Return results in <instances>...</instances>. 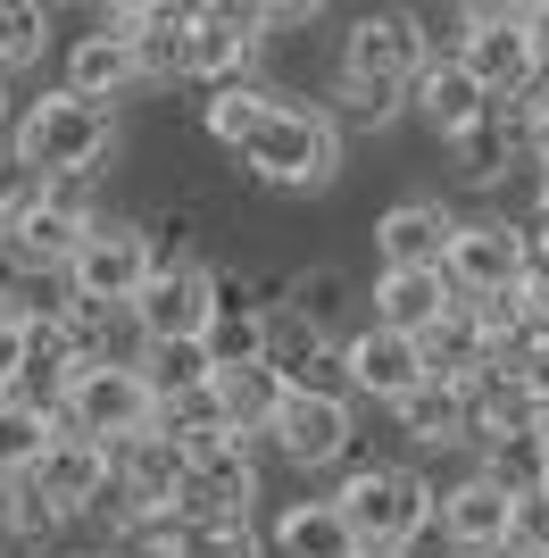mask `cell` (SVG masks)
Segmentation results:
<instances>
[{
    "label": "cell",
    "instance_id": "74e56055",
    "mask_svg": "<svg viewBox=\"0 0 549 558\" xmlns=\"http://www.w3.org/2000/svg\"><path fill=\"white\" fill-rule=\"evenodd\" d=\"M533 492H549V459H541V475H533Z\"/></svg>",
    "mask_w": 549,
    "mask_h": 558
},
{
    "label": "cell",
    "instance_id": "4fadbf2b",
    "mask_svg": "<svg viewBox=\"0 0 549 558\" xmlns=\"http://www.w3.org/2000/svg\"><path fill=\"white\" fill-rule=\"evenodd\" d=\"M350 434H358V409H350L342 392H283V409H274V425H267V442L292 466L350 459Z\"/></svg>",
    "mask_w": 549,
    "mask_h": 558
},
{
    "label": "cell",
    "instance_id": "836d02e7",
    "mask_svg": "<svg viewBox=\"0 0 549 558\" xmlns=\"http://www.w3.org/2000/svg\"><path fill=\"white\" fill-rule=\"evenodd\" d=\"M500 109L516 117V134H525V125H541V117H549V50H541V59H533V75H525V84H516V93L500 100Z\"/></svg>",
    "mask_w": 549,
    "mask_h": 558
},
{
    "label": "cell",
    "instance_id": "2e32d148",
    "mask_svg": "<svg viewBox=\"0 0 549 558\" xmlns=\"http://www.w3.org/2000/svg\"><path fill=\"white\" fill-rule=\"evenodd\" d=\"M425 384V367H416V342L408 333H383V326H366V333H350L342 342V392H358V400H400V392H416Z\"/></svg>",
    "mask_w": 549,
    "mask_h": 558
},
{
    "label": "cell",
    "instance_id": "d590c367",
    "mask_svg": "<svg viewBox=\"0 0 549 558\" xmlns=\"http://www.w3.org/2000/svg\"><path fill=\"white\" fill-rule=\"evenodd\" d=\"M525 150H533V175L549 184V117H541V125H525Z\"/></svg>",
    "mask_w": 549,
    "mask_h": 558
},
{
    "label": "cell",
    "instance_id": "4316f807",
    "mask_svg": "<svg viewBox=\"0 0 549 558\" xmlns=\"http://www.w3.org/2000/svg\"><path fill=\"white\" fill-rule=\"evenodd\" d=\"M508 150H516V117H508L500 100H491V109H483L466 134H450V167L466 175V184H500Z\"/></svg>",
    "mask_w": 549,
    "mask_h": 558
},
{
    "label": "cell",
    "instance_id": "8d00e7d4",
    "mask_svg": "<svg viewBox=\"0 0 549 558\" xmlns=\"http://www.w3.org/2000/svg\"><path fill=\"white\" fill-rule=\"evenodd\" d=\"M533 43H541V50H549V9H533Z\"/></svg>",
    "mask_w": 549,
    "mask_h": 558
},
{
    "label": "cell",
    "instance_id": "5bb4252c",
    "mask_svg": "<svg viewBox=\"0 0 549 558\" xmlns=\"http://www.w3.org/2000/svg\"><path fill=\"white\" fill-rule=\"evenodd\" d=\"M100 34L134 50V75H142V84H167V75H183V34H192V9H183V0H125V9H109V17H100Z\"/></svg>",
    "mask_w": 549,
    "mask_h": 558
},
{
    "label": "cell",
    "instance_id": "e0dca14e",
    "mask_svg": "<svg viewBox=\"0 0 549 558\" xmlns=\"http://www.w3.org/2000/svg\"><path fill=\"white\" fill-rule=\"evenodd\" d=\"M541 409H549V400L525 392V384H508V375H475V384H466V442H491V450L533 442V434H541Z\"/></svg>",
    "mask_w": 549,
    "mask_h": 558
},
{
    "label": "cell",
    "instance_id": "52a82bcc",
    "mask_svg": "<svg viewBox=\"0 0 549 558\" xmlns=\"http://www.w3.org/2000/svg\"><path fill=\"white\" fill-rule=\"evenodd\" d=\"M441 283L466 308L516 301V283H525V233L508 226V217H457L450 251H441Z\"/></svg>",
    "mask_w": 549,
    "mask_h": 558
},
{
    "label": "cell",
    "instance_id": "484cf974",
    "mask_svg": "<svg viewBox=\"0 0 549 558\" xmlns=\"http://www.w3.org/2000/svg\"><path fill=\"white\" fill-rule=\"evenodd\" d=\"M391 417L408 442H466V392L457 384H416V392L391 400Z\"/></svg>",
    "mask_w": 549,
    "mask_h": 558
},
{
    "label": "cell",
    "instance_id": "5b68a950",
    "mask_svg": "<svg viewBox=\"0 0 549 558\" xmlns=\"http://www.w3.org/2000/svg\"><path fill=\"white\" fill-rule=\"evenodd\" d=\"M59 434H75V442H134V434H150V384L134 375V359H84V367L68 375V392H59Z\"/></svg>",
    "mask_w": 549,
    "mask_h": 558
},
{
    "label": "cell",
    "instance_id": "ab89813d",
    "mask_svg": "<svg viewBox=\"0 0 549 558\" xmlns=\"http://www.w3.org/2000/svg\"><path fill=\"white\" fill-rule=\"evenodd\" d=\"M0 558H17V550H9V542H0Z\"/></svg>",
    "mask_w": 549,
    "mask_h": 558
},
{
    "label": "cell",
    "instance_id": "8992f818",
    "mask_svg": "<svg viewBox=\"0 0 549 558\" xmlns=\"http://www.w3.org/2000/svg\"><path fill=\"white\" fill-rule=\"evenodd\" d=\"M159 267V242L142 226H125V217H91L84 242L68 251V267H59V283H68V301H91V308H125L142 292V276Z\"/></svg>",
    "mask_w": 549,
    "mask_h": 558
},
{
    "label": "cell",
    "instance_id": "ac0fdd59",
    "mask_svg": "<svg viewBox=\"0 0 549 558\" xmlns=\"http://www.w3.org/2000/svg\"><path fill=\"white\" fill-rule=\"evenodd\" d=\"M408 109L425 117V125H434L441 142H450V134H466V125H475V117L491 109V93H483L475 75L457 68L450 50H441V59L425 50V68H416V84H408Z\"/></svg>",
    "mask_w": 549,
    "mask_h": 558
},
{
    "label": "cell",
    "instance_id": "30bf717a",
    "mask_svg": "<svg viewBox=\"0 0 549 558\" xmlns=\"http://www.w3.org/2000/svg\"><path fill=\"white\" fill-rule=\"evenodd\" d=\"M258 43H267V9H192V34H183V75H200L208 93H225V84H242L258 59Z\"/></svg>",
    "mask_w": 549,
    "mask_h": 558
},
{
    "label": "cell",
    "instance_id": "ffe728a7",
    "mask_svg": "<svg viewBox=\"0 0 549 558\" xmlns=\"http://www.w3.org/2000/svg\"><path fill=\"white\" fill-rule=\"evenodd\" d=\"M450 301H457V292L441 283V267H383V276H375V326L408 333V342L434 326Z\"/></svg>",
    "mask_w": 549,
    "mask_h": 558
},
{
    "label": "cell",
    "instance_id": "7c38bea8",
    "mask_svg": "<svg viewBox=\"0 0 549 558\" xmlns=\"http://www.w3.org/2000/svg\"><path fill=\"white\" fill-rule=\"evenodd\" d=\"M91 217H100V209H91V175H50V184L34 192V209L9 226V242H17L34 267H50V276H59V267H68V251L84 242Z\"/></svg>",
    "mask_w": 549,
    "mask_h": 558
},
{
    "label": "cell",
    "instance_id": "cb8c5ba5",
    "mask_svg": "<svg viewBox=\"0 0 549 558\" xmlns=\"http://www.w3.org/2000/svg\"><path fill=\"white\" fill-rule=\"evenodd\" d=\"M267 550L274 558H358V542H350V525H342L333 500H292V509L274 517Z\"/></svg>",
    "mask_w": 549,
    "mask_h": 558
},
{
    "label": "cell",
    "instance_id": "f35d334b",
    "mask_svg": "<svg viewBox=\"0 0 549 558\" xmlns=\"http://www.w3.org/2000/svg\"><path fill=\"white\" fill-rule=\"evenodd\" d=\"M0 125H9V84H0Z\"/></svg>",
    "mask_w": 549,
    "mask_h": 558
},
{
    "label": "cell",
    "instance_id": "6da1fadb",
    "mask_svg": "<svg viewBox=\"0 0 549 558\" xmlns=\"http://www.w3.org/2000/svg\"><path fill=\"white\" fill-rule=\"evenodd\" d=\"M416 68H425V17H408V9H366V17L342 34V100H350V117L383 125L391 109H408Z\"/></svg>",
    "mask_w": 549,
    "mask_h": 558
},
{
    "label": "cell",
    "instance_id": "3957f363",
    "mask_svg": "<svg viewBox=\"0 0 549 558\" xmlns=\"http://www.w3.org/2000/svg\"><path fill=\"white\" fill-rule=\"evenodd\" d=\"M117 150V109H100V100H75V93H42L25 100L17 134H9V159L25 167V175H91V167Z\"/></svg>",
    "mask_w": 549,
    "mask_h": 558
},
{
    "label": "cell",
    "instance_id": "e575fe53",
    "mask_svg": "<svg viewBox=\"0 0 549 558\" xmlns=\"http://www.w3.org/2000/svg\"><path fill=\"white\" fill-rule=\"evenodd\" d=\"M34 192H42V175H25V167L0 150V233H9L25 209H34Z\"/></svg>",
    "mask_w": 549,
    "mask_h": 558
},
{
    "label": "cell",
    "instance_id": "9a60e30c",
    "mask_svg": "<svg viewBox=\"0 0 549 558\" xmlns=\"http://www.w3.org/2000/svg\"><path fill=\"white\" fill-rule=\"evenodd\" d=\"M416 367H425V384H475V375H491V326H483V308L450 301L434 317V326L416 333Z\"/></svg>",
    "mask_w": 549,
    "mask_h": 558
},
{
    "label": "cell",
    "instance_id": "1f68e13d",
    "mask_svg": "<svg viewBox=\"0 0 549 558\" xmlns=\"http://www.w3.org/2000/svg\"><path fill=\"white\" fill-rule=\"evenodd\" d=\"M508 558H549V492H508Z\"/></svg>",
    "mask_w": 549,
    "mask_h": 558
},
{
    "label": "cell",
    "instance_id": "f546056e",
    "mask_svg": "<svg viewBox=\"0 0 549 558\" xmlns=\"http://www.w3.org/2000/svg\"><path fill=\"white\" fill-rule=\"evenodd\" d=\"M274 109V93H258V84H225V93H208V142H225V150H242V142L258 134V117Z\"/></svg>",
    "mask_w": 549,
    "mask_h": 558
},
{
    "label": "cell",
    "instance_id": "f1b7e54d",
    "mask_svg": "<svg viewBox=\"0 0 549 558\" xmlns=\"http://www.w3.org/2000/svg\"><path fill=\"white\" fill-rule=\"evenodd\" d=\"M42 43H50V9L42 0H0V84H9L17 68H34Z\"/></svg>",
    "mask_w": 549,
    "mask_h": 558
},
{
    "label": "cell",
    "instance_id": "d6a6232c",
    "mask_svg": "<svg viewBox=\"0 0 549 558\" xmlns=\"http://www.w3.org/2000/svg\"><path fill=\"white\" fill-rule=\"evenodd\" d=\"M342 292H350V283L342 276H333V267H317V276H300L292 283V301H283V308H292V317H308V326H333V317H342Z\"/></svg>",
    "mask_w": 549,
    "mask_h": 558
},
{
    "label": "cell",
    "instance_id": "44dd1931",
    "mask_svg": "<svg viewBox=\"0 0 549 558\" xmlns=\"http://www.w3.org/2000/svg\"><path fill=\"white\" fill-rule=\"evenodd\" d=\"M434 517L457 550H508V492L491 475H466L457 492H434Z\"/></svg>",
    "mask_w": 549,
    "mask_h": 558
},
{
    "label": "cell",
    "instance_id": "d4e9b609",
    "mask_svg": "<svg viewBox=\"0 0 549 558\" xmlns=\"http://www.w3.org/2000/svg\"><path fill=\"white\" fill-rule=\"evenodd\" d=\"M125 84H142V75H134V50H125V43H109V34H75V43H68V84H59V93L100 100V109H109Z\"/></svg>",
    "mask_w": 549,
    "mask_h": 558
},
{
    "label": "cell",
    "instance_id": "d6986e66",
    "mask_svg": "<svg viewBox=\"0 0 549 558\" xmlns=\"http://www.w3.org/2000/svg\"><path fill=\"white\" fill-rule=\"evenodd\" d=\"M208 409H217L225 434L267 442L274 409H283V375H274V367H217V375H208Z\"/></svg>",
    "mask_w": 549,
    "mask_h": 558
},
{
    "label": "cell",
    "instance_id": "7402d4cb",
    "mask_svg": "<svg viewBox=\"0 0 549 558\" xmlns=\"http://www.w3.org/2000/svg\"><path fill=\"white\" fill-rule=\"evenodd\" d=\"M450 233H457V217L441 209V201H400V209H383V226H375V251H383V267H441Z\"/></svg>",
    "mask_w": 549,
    "mask_h": 558
},
{
    "label": "cell",
    "instance_id": "ba28073f",
    "mask_svg": "<svg viewBox=\"0 0 549 558\" xmlns=\"http://www.w3.org/2000/svg\"><path fill=\"white\" fill-rule=\"evenodd\" d=\"M125 317H134L142 342H200L208 317H217V276L200 258H159L142 276V292L125 301Z\"/></svg>",
    "mask_w": 549,
    "mask_h": 558
},
{
    "label": "cell",
    "instance_id": "7a4b0ae2",
    "mask_svg": "<svg viewBox=\"0 0 549 558\" xmlns=\"http://www.w3.org/2000/svg\"><path fill=\"white\" fill-rule=\"evenodd\" d=\"M358 558H408L416 542L434 534V484L416 466H358L342 492H333Z\"/></svg>",
    "mask_w": 549,
    "mask_h": 558
},
{
    "label": "cell",
    "instance_id": "9c48e42d",
    "mask_svg": "<svg viewBox=\"0 0 549 558\" xmlns=\"http://www.w3.org/2000/svg\"><path fill=\"white\" fill-rule=\"evenodd\" d=\"M466 34H457V68L475 75L491 100H508L516 84L533 75V59H541V43H533V9H466Z\"/></svg>",
    "mask_w": 549,
    "mask_h": 558
},
{
    "label": "cell",
    "instance_id": "277c9868",
    "mask_svg": "<svg viewBox=\"0 0 549 558\" xmlns=\"http://www.w3.org/2000/svg\"><path fill=\"white\" fill-rule=\"evenodd\" d=\"M233 159L251 167L258 184H274V192H317V184L342 175V125H333L325 109H300V100L274 93V109L258 117V134L242 142Z\"/></svg>",
    "mask_w": 549,
    "mask_h": 558
},
{
    "label": "cell",
    "instance_id": "4dcf8cb0",
    "mask_svg": "<svg viewBox=\"0 0 549 558\" xmlns=\"http://www.w3.org/2000/svg\"><path fill=\"white\" fill-rule=\"evenodd\" d=\"M183 558H258L251 517H183Z\"/></svg>",
    "mask_w": 549,
    "mask_h": 558
},
{
    "label": "cell",
    "instance_id": "603a6c76",
    "mask_svg": "<svg viewBox=\"0 0 549 558\" xmlns=\"http://www.w3.org/2000/svg\"><path fill=\"white\" fill-rule=\"evenodd\" d=\"M134 375L150 384V409H183V400H208V350L200 342H142Z\"/></svg>",
    "mask_w": 549,
    "mask_h": 558
},
{
    "label": "cell",
    "instance_id": "8fae6325",
    "mask_svg": "<svg viewBox=\"0 0 549 558\" xmlns=\"http://www.w3.org/2000/svg\"><path fill=\"white\" fill-rule=\"evenodd\" d=\"M34 500H42L50 517H91L100 500H109V450L100 442H75V434H50L42 459L17 475Z\"/></svg>",
    "mask_w": 549,
    "mask_h": 558
},
{
    "label": "cell",
    "instance_id": "83f0119b",
    "mask_svg": "<svg viewBox=\"0 0 549 558\" xmlns=\"http://www.w3.org/2000/svg\"><path fill=\"white\" fill-rule=\"evenodd\" d=\"M50 434H59V417H50V409H34V400H0V484H17L25 466L42 459Z\"/></svg>",
    "mask_w": 549,
    "mask_h": 558
}]
</instances>
